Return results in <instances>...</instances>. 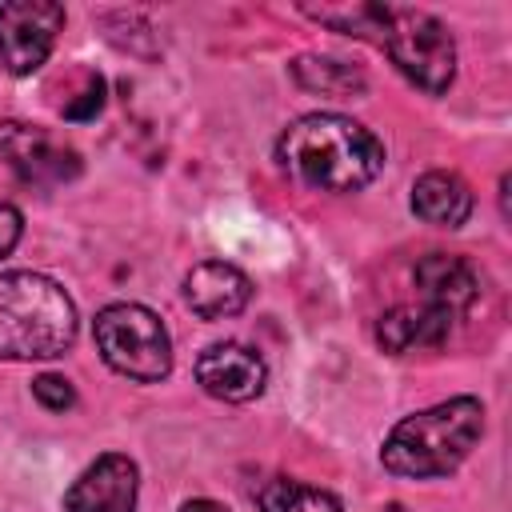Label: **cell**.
I'll list each match as a JSON object with an SVG mask.
<instances>
[{
  "mask_svg": "<svg viewBox=\"0 0 512 512\" xmlns=\"http://www.w3.org/2000/svg\"><path fill=\"white\" fill-rule=\"evenodd\" d=\"M280 168L316 192H360L384 168V144L340 112H308L276 140Z\"/></svg>",
  "mask_w": 512,
  "mask_h": 512,
  "instance_id": "1",
  "label": "cell"
},
{
  "mask_svg": "<svg viewBox=\"0 0 512 512\" xmlns=\"http://www.w3.org/2000/svg\"><path fill=\"white\" fill-rule=\"evenodd\" d=\"M484 436V404L476 396H452L424 412L404 416L380 448V464L404 480L452 476Z\"/></svg>",
  "mask_w": 512,
  "mask_h": 512,
  "instance_id": "2",
  "label": "cell"
},
{
  "mask_svg": "<svg viewBox=\"0 0 512 512\" xmlns=\"http://www.w3.org/2000/svg\"><path fill=\"white\" fill-rule=\"evenodd\" d=\"M76 340L72 296L40 272L0 276V360H52Z\"/></svg>",
  "mask_w": 512,
  "mask_h": 512,
  "instance_id": "3",
  "label": "cell"
},
{
  "mask_svg": "<svg viewBox=\"0 0 512 512\" xmlns=\"http://www.w3.org/2000/svg\"><path fill=\"white\" fill-rule=\"evenodd\" d=\"M96 348L104 364L116 376H128L136 384H156L172 372V336L164 320L144 304H108L96 312L92 324Z\"/></svg>",
  "mask_w": 512,
  "mask_h": 512,
  "instance_id": "4",
  "label": "cell"
},
{
  "mask_svg": "<svg viewBox=\"0 0 512 512\" xmlns=\"http://www.w3.org/2000/svg\"><path fill=\"white\" fill-rule=\"evenodd\" d=\"M376 44L388 52V60L428 96H444L456 76V44L444 20L420 8H392L384 4L380 36Z\"/></svg>",
  "mask_w": 512,
  "mask_h": 512,
  "instance_id": "5",
  "label": "cell"
},
{
  "mask_svg": "<svg viewBox=\"0 0 512 512\" xmlns=\"http://www.w3.org/2000/svg\"><path fill=\"white\" fill-rule=\"evenodd\" d=\"M64 28V8L52 0H4L0 4V68L12 76H32L52 56L56 32Z\"/></svg>",
  "mask_w": 512,
  "mask_h": 512,
  "instance_id": "6",
  "label": "cell"
},
{
  "mask_svg": "<svg viewBox=\"0 0 512 512\" xmlns=\"http://www.w3.org/2000/svg\"><path fill=\"white\" fill-rule=\"evenodd\" d=\"M140 468L124 452L96 456L64 492V512H136Z\"/></svg>",
  "mask_w": 512,
  "mask_h": 512,
  "instance_id": "7",
  "label": "cell"
},
{
  "mask_svg": "<svg viewBox=\"0 0 512 512\" xmlns=\"http://www.w3.org/2000/svg\"><path fill=\"white\" fill-rule=\"evenodd\" d=\"M0 156L16 168L20 180L52 188L64 184L80 172V156L72 148H64L60 140H52L44 128L36 124H0Z\"/></svg>",
  "mask_w": 512,
  "mask_h": 512,
  "instance_id": "8",
  "label": "cell"
},
{
  "mask_svg": "<svg viewBox=\"0 0 512 512\" xmlns=\"http://www.w3.org/2000/svg\"><path fill=\"white\" fill-rule=\"evenodd\" d=\"M264 380H268V368L264 360L248 348V344H236V340H224V344H208L196 360V384L216 396V400H228V404H244V400H256L264 392Z\"/></svg>",
  "mask_w": 512,
  "mask_h": 512,
  "instance_id": "9",
  "label": "cell"
},
{
  "mask_svg": "<svg viewBox=\"0 0 512 512\" xmlns=\"http://www.w3.org/2000/svg\"><path fill=\"white\" fill-rule=\"evenodd\" d=\"M416 288H420V300L448 312L452 320L464 316L476 296H480V276L476 268L464 260V256H448V252H428L416 260V272H412Z\"/></svg>",
  "mask_w": 512,
  "mask_h": 512,
  "instance_id": "10",
  "label": "cell"
},
{
  "mask_svg": "<svg viewBox=\"0 0 512 512\" xmlns=\"http://www.w3.org/2000/svg\"><path fill=\"white\" fill-rule=\"evenodd\" d=\"M184 300L196 316L204 320H228L248 308L252 300V280L224 260H204L184 276Z\"/></svg>",
  "mask_w": 512,
  "mask_h": 512,
  "instance_id": "11",
  "label": "cell"
},
{
  "mask_svg": "<svg viewBox=\"0 0 512 512\" xmlns=\"http://www.w3.org/2000/svg\"><path fill=\"white\" fill-rule=\"evenodd\" d=\"M448 332H452V316L424 304V300L420 304H396L376 324V340L392 356H404L416 348H440L448 340Z\"/></svg>",
  "mask_w": 512,
  "mask_h": 512,
  "instance_id": "12",
  "label": "cell"
},
{
  "mask_svg": "<svg viewBox=\"0 0 512 512\" xmlns=\"http://www.w3.org/2000/svg\"><path fill=\"white\" fill-rule=\"evenodd\" d=\"M472 204H476V200H472V188H468L456 172L432 168V172H424V176L412 184V212H416L424 224L460 228V224H468Z\"/></svg>",
  "mask_w": 512,
  "mask_h": 512,
  "instance_id": "13",
  "label": "cell"
},
{
  "mask_svg": "<svg viewBox=\"0 0 512 512\" xmlns=\"http://www.w3.org/2000/svg\"><path fill=\"white\" fill-rule=\"evenodd\" d=\"M288 68H292V76L304 92H320V96H332V100H352V96H364V88H368L360 68H352L344 60H332V56L304 52Z\"/></svg>",
  "mask_w": 512,
  "mask_h": 512,
  "instance_id": "14",
  "label": "cell"
},
{
  "mask_svg": "<svg viewBox=\"0 0 512 512\" xmlns=\"http://www.w3.org/2000/svg\"><path fill=\"white\" fill-rule=\"evenodd\" d=\"M260 512H340V500L324 488L288 480V476H272L260 488Z\"/></svg>",
  "mask_w": 512,
  "mask_h": 512,
  "instance_id": "15",
  "label": "cell"
},
{
  "mask_svg": "<svg viewBox=\"0 0 512 512\" xmlns=\"http://www.w3.org/2000/svg\"><path fill=\"white\" fill-rule=\"evenodd\" d=\"M32 392H36V400H40L48 412H64V408L76 404V388H72L64 376H52V372L36 376V380H32Z\"/></svg>",
  "mask_w": 512,
  "mask_h": 512,
  "instance_id": "16",
  "label": "cell"
},
{
  "mask_svg": "<svg viewBox=\"0 0 512 512\" xmlns=\"http://www.w3.org/2000/svg\"><path fill=\"white\" fill-rule=\"evenodd\" d=\"M20 232H24V216H20V208H12L8 200H0V260L20 244Z\"/></svg>",
  "mask_w": 512,
  "mask_h": 512,
  "instance_id": "17",
  "label": "cell"
},
{
  "mask_svg": "<svg viewBox=\"0 0 512 512\" xmlns=\"http://www.w3.org/2000/svg\"><path fill=\"white\" fill-rule=\"evenodd\" d=\"M180 512H228L224 504H216V500H188Z\"/></svg>",
  "mask_w": 512,
  "mask_h": 512,
  "instance_id": "18",
  "label": "cell"
},
{
  "mask_svg": "<svg viewBox=\"0 0 512 512\" xmlns=\"http://www.w3.org/2000/svg\"><path fill=\"white\" fill-rule=\"evenodd\" d=\"M380 512H408V508H404V504H396V500H392V504H384V508H380Z\"/></svg>",
  "mask_w": 512,
  "mask_h": 512,
  "instance_id": "19",
  "label": "cell"
}]
</instances>
